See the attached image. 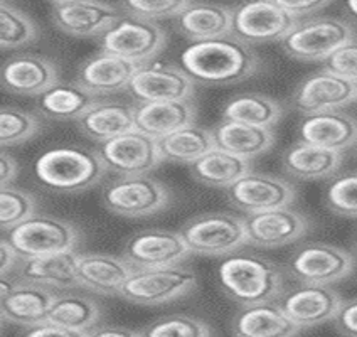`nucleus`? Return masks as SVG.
I'll return each mask as SVG.
<instances>
[{
  "instance_id": "nucleus-1",
  "label": "nucleus",
  "mask_w": 357,
  "mask_h": 337,
  "mask_svg": "<svg viewBox=\"0 0 357 337\" xmlns=\"http://www.w3.org/2000/svg\"><path fill=\"white\" fill-rule=\"evenodd\" d=\"M181 64L199 83L229 84L250 78L258 70V58L248 44L231 34L189 44L182 51Z\"/></svg>"
},
{
  "instance_id": "nucleus-2",
  "label": "nucleus",
  "mask_w": 357,
  "mask_h": 337,
  "mask_svg": "<svg viewBox=\"0 0 357 337\" xmlns=\"http://www.w3.org/2000/svg\"><path fill=\"white\" fill-rule=\"evenodd\" d=\"M218 277L225 294L243 307L271 302L282 292L278 267L253 255H234L222 260Z\"/></svg>"
},
{
  "instance_id": "nucleus-3",
  "label": "nucleus",
  "mask_w": 357,
  "mask_h": 337,
  "mask_svg": "<svg viewBox=\"0 0 357 337\" xmlns=\"http://www.w3.org/2000/svg\"><path fill=\"white\" fill-rule=\"evenodd\" d=\"M40 184L59 193H79L103 177L105 162L98 152L83 147H56L44 152L34 165Z\"/></svg>"
},
{
  "instance_id": "nucleus-4",
  "label": "nucleus",
  "mask_w": 357,
  "mask_h": 337,
  "mask_svg": "<svg viewBox=\"0 0 357 337\" xmlns=\"http://www.w3.org/2000/svg\"><path fill=\"white\" fill-rule=\"evenodd\" d=\"M190 253L225 257L248 243L245 219L231 213H204L181 230Z\"/></svg>"
},
{
  "instance_id": "nucleus-5",
  "label": "nucleus",
  "mask_w": 357,
  "mask_h": 337,
  "mask_svg": "<svg viewBox=\"0 0 357 337\" xmlns=\"http://www.w3.org/2000/svg\"><path fill=\"white\" fill-rule=\"evenodd\" d=\"M196 285L197 277L190 268H139L130 275L120 297L140 306H160L189 294Z\"/></svg>"
},
{
  "instance_id": "nucleus-6",
  "label": "nucleus",
  "mask_w": 357,
  "mask_h": 337,
  "mask_svg": "<svg viewBox=\"0 0 357 337\" xmlns=\"http://www.w3.org/2000/svg\"><path fill=\"white\" fill-rule=\"evenodd\" d=\"M78 239V230L71 223L46 214H34L9 231V241L22 260L75 250Z\"/></svg>"
},
{
  "instance_id": "nucleus-7",
  "label": "nucleus",
  "mask_w": 357,
  "mask_h": 337,
  "mask_svg": "<svg viewBox=\"0 0 357 337\" xmlns=\"http://www.w3.org/2000/svg\"><path fill=\"white\" fill-rule=\"evenodd\" d=\"M352 39L354 32L346 20L319 17L298 22L282 40V46L297 59L326 61Z\"/></svg>"
},
{
  "instance_id": "nucleus-8",
  "label": "nucleus",
  "mask_w": 357,
  "mask_h": 337,
  "mask_svg": "<svg viewBox=\"0 0 357 337\" xmlns=\"http://www.w3.org/2000/svg\"><path fill=\"white\" fill-rule=\"evenodd\" d=\"M165 32L152 20L135 17H121L112 29L100 38L101 50L119 56L130 63L142 66L164 47Z\"/></svg>"
},
{
  "instance_id": "nucleus-9",
  "label": "nucleus",
  "mask_w": 357,
  "mask_h": 337,
  "mask_svg": "<svg viewBox=\"0 0 357 337\" xmlns=\"http://www.w3.org/2000/svg\"><path fill=\"white\" fill-rule=\"evenodd\" d=\"M103 204L125 218H142L159 213L169 204V190L149 176L119 177L105 186Z\"/></svg>"
},
{
  "instance_id": "nucleus-10",
  "label": "nucleus",
  "mask_w": 357,
  "mask_h": 337,
  "mask_svg": "<svg viewBox=\"0 0 357 337\" xmlns=\"http://www.w3.org/2000/svg\"><path fill=\"white\" fill-rule=\"evenodd\" d=\"M298 24L280 6L278 0L246 2L233 9V31L231 34L243 43H271L283 40Z\"/></svg>"
},
{
  "instance_id": "nucleus-11",
  "label": "nucleus",
  "mask_w": 357,
  "mask_h": 337,
  "mask_svg": "<svg viewBox=\"0 0 357 337\" xmlns=\"http://www.w3.org/2000/svg\"><path fill=\"white\" fill-rule=\"evenodd\" d=\"M98 153L105 162V167L119 174L120 177L147 176L160 162H164L157 140L137 128L103 142Z\"/></svg>"
},
{
  "instance_id": "nucleus-12",
  "label": "nucleus",
  "mask_w": 357,
  "mask_h": 337,
  "mask_svg": "<svg viewBox=\"0 0 357 337\" xmlns=\"http://www.w3.org/2000/svg\"><path fill=\"white\" fill-rule=\"evenodd\" d=\"M288 268L302 283L328 285L351 274L354 268V257L334 245L310 243L291 257Z\"/></svg>"
},
{
  "instance_id": "nucleus-13",
  "label": "nucleus",
  "mask_w": 357,
  "mask_h": 337,
  "mask_svg": "<svg viewBox=\"0 0 357 337\" xmlns=\"http://www.w3.org/2000/svg\"><path fill=\"white\" fill-rule=\"evenodd\" d=\"M229 202L248 214L287 208L295 199V189L285 179L271 174L248 172L226 189Z\"/></svg>"
},
{
  "instance_id": "nucleus-14",
  "label": "nucleus",
  "mask_w": 357,
  "mask_h": 337,
  "mask_svg": "<svg viewBox=\"0 0 357 337\" xmlns=\"http://www.w3.org/2000/svg\"><path fill=\"white\" fill-rule=\"evenodd\" d=\"M52 22L76 38L103 36L121 19L119 7L91 0H59L51 3Z\"/></svg>"
},
{
  "instance_id": "nucleus-15",
  "label": "nucleus",
  "mask_w": 357,
  "mask_h": 337,
  "mask_svg": "<svg viewBox=\"0 0 357 337\" xmlns=\"http://www.w3.org/2000/svg\"><path fill=\"white\" fill-rule=\"evenodd\" d=\"M190 250L181 233L169 230H147L128 239L123 258L139 268L174 267L184 262Z\"/></svg>"
},
{
  "instance_id": "nucleus-16",
  "label": "nucleus",
  "mask_w": 357,
  "mask_h": 337,
  "mask_svg": "<svg viewBox=\"0 0 357 337\" xmlns=\"http://www.w3.org/2000/svg\"><path fill=\"white\" fill-rule=\"evenodd\" d=\"M128 89L139 101H184L194 93V80L174 64L147 63L139 66Z\"/></svg>"
},
{
  "instance_id": "nucleus-17",
  "label": "nucleus",
  "mask_w": 357,
  "mask_h": 337,
  "mask_svg": "<svg viewBox=\"0 0 357 337\" xmlns=\"http://www.w3.org/2000/svg\"><path fill=\"white\" fill-rule=\"evenodd\" d=\"M342 306L337 292L328 285L302 283L280 299V307L298 329L315 327L334 320Z\"/></svg>"
},
{
  "instance_id": "nucleus-18",
  "label": "nucleus",
  "mask_w": 357,
  "mask_h": 337,
  "mask_svg": "<svg viewBox=\"0 0 357 337\" xmlns=\"http://www.w3.org/2000/svg\"><path fill=\"white\" fill-rule=\"evenodd\" d=\"M356 100V83L339 78L326 70L303 80L291 96L294 107L307 115L335 112Z\"/></svg>"
},
{
  "instance_id": "nucleus-19",
  "label": "nucleus",
  "mask_w": 357,
  "mask_h": 337,
  "mask_svg": "<svg viewBox=\"0 0 357 337\" xmlns=\"http://www.w3.org/2000/svg\"><path fill=\"white\" fill-rule=\"evenodd\" d=\"M248 243L261 248H278L297 241L307 233L308 223L297 211L278 208L245 218Z\"/></svg>"
},
{
  "instance_id": "nucleus-20",
  "label": "nucleus",
  "mask_w": 357,
  "mask_h": 337,
  "mask_svg": "<svg viewBox=\"0 0 357 337\" xmlns=\"http://www.w3.org/2000/svg\"><path fill=\"white\" fill-rule=\"evenodd\" d=\"M298 133L303 144L342 153L357 144V120L339 110L315 113L302 120Z\"/></svg>"
},
{
  "instance_id": "nucleus-21",
  "label": "nucleus",
  "mask_w": 357,
  "mask_h": 337,
  "mask_svg": "<svg viewBox=\"0 0 357 337\" xmlns=\"http://www.w3.org/2000/svg\"><path fill=\"white\" fill-rule=\"evenodd\" d=\"M54 290L36 283L15 280L14 287L6 297H2V320L15 326L32 327L46 322L51 306L56 299Z\"/></svg>"
},
{
  "instance_id": "nucleus-22",
  "label": "nucleus",
  "mask_w": 357,
  "mask_h": 337,
  "mask_svg": "<svg viewBox=\"0 0 357 337\" xmlns=\"http://www.w3.org/2000/svg\"><path fill=\"white\" fill-rule=\"evenodd\" d=\"M58 83V70L50 59L20 54L2 66V87L20 96H40Z\"/></svg>"
},
{
  "instance_id": "nucleus-23",
  "label": "nucleus",
  "mask_w": 357,
  "mask_h": 337,
  "mask_svg": "<svg viewBox=\"0 0 357 337\" xmlns=\"http://www.w3.org/2000/svg\"><path fill=\"white\" fill-rule=\"evenodd\" d=\"M137 70V64L101 51L78 68L76 83L91 95H107L128 88Z\"/></svg>"
},
{
  "instance_id": "nucleus-24",
  "label": "nucleus",
  "mask_w": 357,
  "mask_h": 337,
  "mask_svg": "<svg viewBox=\"0 0 357 337\" xmlns=\"http://www.w3.org/2000/svg\"><path fill=\"white\" fill-rule=\"evenodd\" d=\"M79 253L70 250L47 257L22 260L19 265V280L46 287L50 290H70L79 285Z\"/></svg>"
},
{
  "instance_id": "nucleus-25",
  "label": "nucleus",
  "mask_w": 357,
  "mask_h": 337,
  "mask_svg": "<svg viewBox=\"0 0 357 337\" xmlns=\"http://www.w3.org/2000/svg\"><path fill=\"white\" fill-rule=\"evenodd\" d=\"M135 271L123 257L107 253H84L79 257L78 283L101 295H120L130 275Z\"/></svg>"
},
{
  "instance_id": "nucleus-26",
  "label": "nucleus",
  "mask_w": 357,
  "mask_h": 337,
  "mask_svg": "<svg viewBox=\"0 0 357 337\" xmlns=\"http://www.w3.org/2000/svg\"><path fill=\"white\" fill-rule=\"evenodd\" d=\"M135 128L159 140L196 120V107L184 101H140L133 107Z\"/></svg>"
},
{
  "instance_id": "nucleus-27",
  "label": "nucleus",
  "mask_w": 357,
  "mask_h": 337,
  "mask_svg": "<svg viewBox=\"0 0 357 337\" xmlns=\"http://www.w3.org/2000/svg\"><path fill=\"white\" fill-rule=\"evenodd\" d=\"M233 331L236 337H294L300 329L280 304L263 302L243 307L233 319Z\"/></svg>"
},
{
  "instance_id": "nucleus-28",
  "label": "nucleus",
  "mask_w": 357,
  "mask_h": 337,
  "mask_svg": "<svg viewBox=\"0 0 357 337\" xmlns=\"http://www.w3.org/2000/svg\"><path fill=\"white\" fill-rule=\"evenodd\" d=\"M176 19L178 31L194 43L225 38L233 31V9L216 3L189 2Z\"/></svg>"
},
{
  "instance_id": "nucleus-29",
  "label": "nucleus",
  "mask_w": 357,
  "mask_h": 337,
  "mask_svg": "<svg viewBox=\"0 0 357 337\" xmlns=\"http://www.w3.org/2000/svg\"><path fill=\"white\" fill-rule=\"evenodd\" d=\"M76 125L89 139L103 144L135 128V117L133 108L128 105L115 101H95L76 120Z\"/></svg>"
},
{
  "instance_id": "nucleus-30",
  "label": "nucleus",
  "mask_w": 357,
  "mask_h": 337,
  "mask_svg": "<svg viewBox=\"0 0 357 337\" xmlns=\"http://www.w3.org/2000/svg\"><path fill=\"white\" fill-rule=\"evenodd\" d=\"M214 145L241 159L251 160L270 150L275 142L273 130L251 127L239 121L225 120L213 130Z\"/></svg>"
},
{
  "instance_id": "nucleus-31",
  "label": "nucleus",
  "mask_w": 357,
  "mask_h": 337,
  "mask_svg": "<svg viewBox=\"0 0 357 337\" xmlns=\"http://www.w3.org/2000/svg\"><path fill=\"white\" fill-rule=\"evenodd\" d=\"M157 145H159L162 160L189 165L201 159L211 149L216 147L213 132L196 123H190L188 127H182L162 137L157 140Z\"/></svg>"
},
{
  "instance_id": "nucleus-32",
  "label": "nucleus",
  "mask_w": 357,
  "mask_h": 337,
  "mask_svg": "<svg viewBox=\"0 0 357 337\" xmlns=\"http://www.w3.org/2000/svg\"><path fill=\"white\" fill-rule=\"evenodd\" d=\"M192 176L202 184L228 189L238 179L251 172L250 160L233 156L222 149H211L208 153L189 165Z\"/></svg>"
},
{
  "instance_id": "nucleus-33",
  "label": "nucleus",
  "mask_w": 357,
  "mask_h": 337,
  "mask_svg": "<svg viewBox=\"0 0 357 337\" xmlns=\"http://www.w3.org/2000/svg\"><path fill=\"white\" fill-rule=\"evenodd\" d=\"M342 164V153L298 142L283 156V167L298 179H324L335 174Z\"/></svg>"
},
{
  "instance_id": "nucleus-34",
  "label": "nucleus",
  "mask_w": 357,
  "mask_h": 337,
  "mask_svg": "<svg viewBox=\"0 0 357 337\" xmlns=\"http://www.w3.org/2000/svg\"><path fill=\"white\" fill-rule=\"evenodd\" d=\"M95 103L91 93L78 83H56L38 96V108L46 119L78 120Z\"/></svg>"
},
{
  "instance_id": "nucleus-35",
  "label": "nucleus",
  "mask_w": 357,
  "mask_h": 337,
  "mask_svg": "<svg viewBox=\"0 0 357 337\" xmlns=\"http://www.w3.org/2000/svg\"><path fill=\"white\" fill-rule=\"evenodd\" d=\"M100 319V306L93 299L76 294H58L52 302L47 320L56 326L76 332L95 329Z\"/></svg>"
},
{
  "instance_id": "nucleus-36",
  "label": "nucleus",
  "mask_w": 357,
  "mask_h": 337,
  "mask_svg": "<svg viewBox=\"0 0 357 337\" xmlns=\"http://www.w3.org/2000/svg\"><path fill=\"white\" fill-rule=\"evenodd\" d=\"M225 120L239 121L251 127L271 128L282 117V107L273 98L259 93H245L226 103Z\"/></svg>"
},
{
  "instance_id": "nucleus-37",
  "label": "nucleus",
  "mask_w": 357,
  "mask_h": 337,
  "mask_svg": "<svg viewBox=\"0 0 357 337\" xmlns=\"http://www.w3.org/2000/svg\"><path fill=\"white\" fill-rule=\"evenodd\" d=\"M38 38V26L26 12L9 2L0 3V46L2 50L27 46Z\"/></svg>"
},
{
  "instance_id": "nucleus-38",
  "label": "nucleus",
  "mask_w": 357,
  "mask_h": 337,
  "mask_svg": "<svg viewBox=\"0 0 357 337\" xmlns=\"http://www.w3.org/2000/svg\"><path fill=\"white\" fill-rule=\"evenodd\" d=\"M36 214V199L26 190L2 188L0 190V226L3 231L14 230L20 223Z\"/></svg>"
},
{
  "instance_id": "nucleus-39",
  "label": "nucleus",
  "mask_w": 357,
  "mask_h": 337,
  "mask_svg": "<svg viewBox=\"0 0 357 337\" xmlns=\"http://www.w3.org/2000/svg\"><path fill=\"white\" fill-rule=\"evenodd\" d=\"M39 121L34 115L14 107H3L0 112V142L2 147L22 144L36 135Z\"/></svg>"
},
{
  "instance_id": "nucleus-40",
  "label": "nucleus",
  "mask_w": 357,
  "mask_h": 337,
  "mask_svg": "<svg viewBox=\"0 0 357 337\" xmlns=\"http://www.w3.org/2000/svg\"><path fill=\"white\" fill-rule=\"evenodd\" d=\"M140 334L142 337H211V329L190 315H169L149 324Z\"/></svg>"
},
{
  "instance_id": "nucleus-41",
  "label": "nucleus",
  "mask_w": 357,
  "mask_h": 337,
  "mask_svg": "<svg viewBox=\"0 0 357 337\" xmlns=\"http://www.w3.org/2000/svg\"><path fill=\"white\" fill-rule=\"evenodd\" d=\"M327 204L340 216L357 218V172L340 176L328 184Z\"/></svg>"
},
{
  "instance_id": "nucleus-42",
  "label": "nucleus",
  "mask_w": 357,
  "mask_h": 337,
  "mask_svg": "<svg viewBox=\"0 0 357 337\" xmlns=\"http://www.w3.org/2000/svg\"><path fill=\"white\" fill-rule=\"evenodd\" d=\"M188 3V0H128L123 7L135 17L153 22L155 19L177 17Z\"/></svg>"
},
{
  "instance_id": "nucleus-43",
  "label": "nucleus",
  "mask_w": 357,
  "mask_h": 337,
  "mask_svg": "<svg viewBox=\"0 0 357 337\" xmlns=\"http://www.w3.org/2000/svg\"><path fill=\"white\" fill-rule=\"evenodd\" d=\"M326 71L357 84V39L349 40L324 61Z\"/></svg>"
},
{
  "instance_id": "nucleus-44",
  "label": "nucleus",
  "mask_w": 357,
  "mask_h": 337,
  "mask_svg": "<svg viewBox=\"0 0 357 337\" xmlns=\"http://www.w3.org/2000/svg\"><path fill=\"white\" fill-rule=\"evenodd\" d=\"M334 322L344 336L357 337V299L342 302Z\"/></svg>"
},
{
  "instance_id": "nucleus-45",
  "label": "nucleus",
  "mask_w": 357,
  "mask_h": 337,
  "mask_svg": "<svg viewBox=\"0 0 357 337\" xmlns=\"http://www.w3.org/2000/svg\"><path fill=\"white\" fill-rule=\"evenodd\" d=\"M280 6L285 9L288 14L294 15L295 19L298 20V17H305V15L315 14V12L322 10L324 7L331 6L328 0H278Z\"/></svg>"
},
{
  "instance_id": "nucleus-46",
  "label": "nucleus",
  "mask_w": 357,
  "mask_h": 337,
  "mask_svg": "<svg viewBox=\"0 0 357 337\" xmlns=\"http://www.w3.org/2000/svg\"><path fill=\"white\" fill-rule=\"evenodd\" d=\"M20 337H86V334L70 331V329L56 326V324L46 320V322H40L38 326L27 327V331Z\"/></svg>"
},
{
  "instance_id": "nucleus-47",
  "label": "nucleus",
  "mask_w": 357,
  "mask_h": 337,
  "mask_svg": "<svg viewBox=\"0 0 357 337\" xmlns=\"http://www.w3.org/2000/svg\"><path fill=\"white\" fill-rule=\"evenodd\" d=\"M19 262H22V258H20L17 250L12 246L9 238H2V241H0V274H2V277L12 274V270L17 267Z\"/></svg>"
},
{
  "instance_id": "nucleus-48",
  "label": "nucleus",
  "mask_w": 357,
  "mask_h": 337,
  "mask_svg": "<svg viewBox=\"0 0 357 337\" xmlns=\"http://www.w3.org/2000/svg\"><path fill=\"white\" fill-rule=\"evenodd\" d=\"M15 176H17V162L3 150L2 156H0V184H2V188L10 186Z\"/></svg>"
},
{
  "instance_id": "nucleus-49",
  "label": "nucleus",
  "mask_w": 357,
  "mask_h": 337,
  "mask_svg": "<svg viewBox=\"0 0 357 337\" xmlns=\"http://www.w3.org/2000/svg\"><path fill=\"white\" fill-rule=\"evenodd\" d=\"M86 337H142L140 332L132 331V329L116 327V326H103L95 327L86 332Z\"/></svg>"
},
{
  "instance_id": "nucleus-50",
  "label": "nucleus",
  "mask_w": 357,
  "mask_h": 337,
  "mask_svg": "<svg viewBox=\"0 0 357 337\" xmlns=\"http://www.w3.org/2000/svg\"><path fill=\"white\" fill-rule=\"evenodd\" d=\"M346 9L349 10V14L357 20V0H351V2H347Z\"/></svg>"
},
{
  "instance_id": "nucleus-51",
  "label": "nucleus",
  "mask_w": 357,
  "mask_h": 337,
  "mask_svg": "<svg viewBox=\"0 0 357 337\" xmlns=\"http://www.w3.org/2000/svg\"><path fill=\"white\" fill-rule=\"evenodd\" d=\"M356 246H357V238H356Z\"/></svg>"
},
{
  "instance_id": "nucleus-52",
  "label": "nucleus",
  "mask_w": 357,
  "mask_h": 337,
  "mask_svg": "<svg viewBox=\"0 0 357 337\" xmlns=\"http://www.w3.org/2000/svg\"><path fill=\"white\" fill-rule=\"evenodd\" d=\"M356 88H357V84H356Z\"/></svg>"
}]
</instances>
